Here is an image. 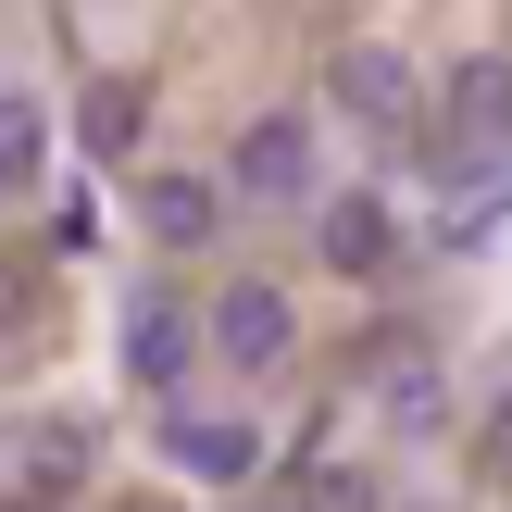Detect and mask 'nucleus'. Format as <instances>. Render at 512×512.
Returning a JSON list of instances; mask_svg holds the SVG:
<instances>
[{
  "mask_svg": "<svg viewBox=\"0 0 512 512\" xmlns=\"http://www.w3.org/2000/svg\"><path fill=\"white\" fill-rule=\"evenodd\" d=\"M512 150V63H463L438 88V163L450 175H488Z\"/></svg>",
  "mask_w": 512,
  "mask_h": 512,
  "instance_id": "nucleus-1",
  "label": "nucleus"
},
{
  "mask_svg": "<svg viewBox=\"0 0 512 512\" xmlns=\"http://www.w3.org/2000/svg\"><path fill=\"white\" fill-rule=\"evenodd\" d=\"M225 188L263 200V213L313 200V125H300V113H250V125H238V150H225Z\"/></svg>",
  "mask_w": 512,
  "mask_h": 512,
  "instance_id": "nucleus-2",
  "label": "nucleus"
},
{
  "mask_svg": "<svg viewBox=\"0 0 512 512\" xmlns=\"http://www.w3.org/2000/svg\"><path fill=\"white\" fill-rule=\"evenodd\" d=\"M213 350H225L238 375H275V363L300 350V300L275 288V275H238V288H213Z\"/></svg>",
  "mask_w": 512,
  "mask_h": 512,
  "instance_id": "nucleus-3",
  "label": "nucleus"
},
{
  "mask_svg": "<svg viewBox=\"0 0 512 512\" xmlns=\"http://www.w3.org/2000/svg\"><path fill=\"white\" fill-rule=\"evenodd\" d=\"M313 250H325V275L375 288V275L400 263V213H388V188H338V200L313 213Z\"/></svg>",
  "mask_w": 512,
  "mask_h": 512,
  "instance_id": "nucleus-4",
  "label": "nucleus"
},
{
  "mask_svg": "<svg viewBox=\"0 0 512 512\" xmlns=\"http://www.w3.org/2000/svg\"><path fill=\"white\" fill-rule=\"evenodd\" d=\"M200 338H213V325H188V300H175V288H138V313H125V375H138L150 400H175V388H188V363H200Z\"/></svg>",
  "mask_w": 512,
  "mask_h": 512,
  "instance_id": "nucleus-5",
  "label": "nucleus"
},
{
  "mask_svg": "<svg viewBox=\"0 0 512 512\" xmlns=\"http://www.w3.org/2000/svg\"><path fill=\"white\" fill-rule=\"evenodd\" d=\"M325 88H338V113H350V125H375V138H400V125H413V100H425V88H413V63H400L388 38H350Z\"/></svg>",
  "mask_w": 512,
  "mask_h": 512,
  "instance_id": "nucleus-6",
  "label": "nucleus"
},
{
  "mask_svg": "<svg viewBox=\"0 0 512 512\" xmlns=\"http://www.w3.org/2000/svg\"><path fill=\"white\" fill-rule=\"evenodd\" d=\"M163 450L200 488H250V475H263V425H238V413H175L163 400Z\"/></svg>",
  "mask_w": 512,
  "mask_h": 512,
  "instance_id": "nucleus-7",
  "label": "nucleus"
},
{
  "mask_svg": "<svg viewBox=\"0 0 512 512\" xmlns=\"http://www.w3.org/2000/svg\"><path fill=\"white\" fill-rule=\"evenodd\" d=\"M138 225H150V250H213V238H225V188L163 163V175L138 188Z\"/></svg>",
  "mask_w": 512,
  "mask_h": 512,
  "instance_id": "nucleus-8",
  "label": "nucleus"
},
{
  "mask_svg": "<svg viewBox=\"0 0 512 512\" xmlns=\"http://www.w3.org/2000/svg\"><path fill=\"white\" fill-rule=\"evenodd\" d=\"M38 163H50V113L25 88H0V188H38Z\"/></svg>",
  "mask_w": 512,
  "mask_h": 512,
  "instance_id": "nucleus-9",
  "label": "nucleus"
},
{
  "mask_svg": "<svg viewBox=\"0 0 512 512\" xmlns=\"http://www.w3.org/2000/svg\"><path fill=\"white\" fill-rule=\"evenodd\" d=\"M288 500H300V512H388V488H375L363 463H313V475H300Z\"/></svg>",
  "mask_w": 512,
  "mask_h": 512,
  "instance_id": "nucleus-10",
  "label": "nucleus"
},
{
  "mask_svg": "<svg viewBox=\"0 0 512 512\" xmlns=\"http://www.w3.org/2000/svg\"><path fill=\"white\" fill-rule=\"evenodd\" d=\"M475 475H488V488H512V388L475 413Z\"/></svg>",
  "mask_w": 512,
  "mask_h": 512,
  "instance_id": "nucleus-11",
  "label": "nucleus"
},
{
  "mask_svg": "<svg viewBox=\"0 0 512 512\" xmlns=\"http://www.w3.org/2000/svg\"><path fill=\"white\" fill-rule=\"evenodd\" d=\"M388 413H400V425H438V375L400 363V375H388Z\"/></svg>",
  "mask_w": 512,
  "mask_h": 512,
  "instance_id": "nucleus-12",
  "label": "nucleus"
},
{
  "mask_svg": "<svg viewBox=\"0 0 512 512\" xmlns=\"http://www.w3.org/2000/svg\"><path fill=\"white\" fill-rule=\"evenodd\" d=\"M125 138H138V100L100 88V100H88V150H125Z\"/></svg>",
  "mask_w": 512,
  "mask_h": 512,
  "instance_id": "nucleus-13",
  "label": "nucleus"
},
{
  "mask_svg": "<svg viewBox=\"0 0 512 512\" xmlns=\"http://www.w3.org/2000/svg\"><path fill=\"white\" fill-rule=\"evenodd\" d=\"M13 325H25V275L0 263V350H13Z\"/></svg>",
  "mask_w": 512,
  "mask_h": 512,
  "instance_id": "nucleus-14",
  "label": "nucleus"
},
{
  "mask_svg": "<svg viewBox=\"0 0 512 512\" xmlns=\"http://www.w3.org/2000/svg\"><path fill=\"white\" fill-rule=\"evenodd\" d=\"M263 512H300V500H263Z\"/></svg>",
  "mask_w": 512,
  "mask_h": 512,
  "instance_id": "nucleus-15",
  "label": "nucleus"
}]
</instances>
